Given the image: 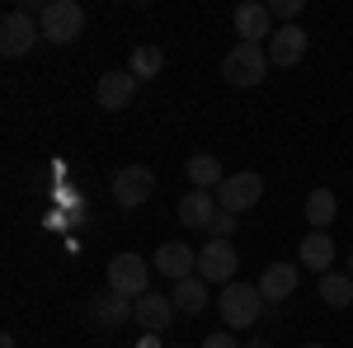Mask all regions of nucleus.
I'll use <instances>...</instances> for the list:
<instances>
[{"label":"nucleus","instance_id":"obj_10","mask_svg":"<svg viewBox=\"0 0 353 348\" xmlns=\"http://www.w3.org/2000/svg\"><path fill=\"white\" fill-rule=\"evenodd\" d=\"M306 43H311V33L301 24H283L278 33L269 38V66H283V71H292L301 57H306Z\"/></svg>","mask_w":353,"mask_h":348},{"label":"nucleus","instance_id":"obj_16","mask_svg":"<svg viewBox=\"0 0 353 348\" xmlns=\"http://www.w3.org/2000/svg\"><path fill=\"white\" fill-rule=\"evenodd\" d=\"M297 283H301V273L292 264H269L264 273H259V283H254V287H259L264 301H288V296L297 292Z\"/></svg>","mask_w":353,"mask_h":348},{"label":"nucleus","instance_id":"obj_30","mask_svg":"<svg viewBox=\"0 0 353 348\" xmlns=\"http://www.w3.org/2000/svg\"><path fill=\"white\" fill-rule=\"evenodd\" d=\"M349 278H353V254H349Z\"/></svg>","mask_w":353,"mask_h":348},{"label":"nucleus","instance_id":"obj_8","mask_svg":"<svg viewBox=\"0 0 353 348\" xmlns=\"http://www.w3.org/2000/svg\"><path fill=\"white\" fill-rule=\"evenodd\" d=\"M113 203L118 207H141L151 193H156V174L146 170V165H123L118 174H113Z\"/></svg>","mask_w":353,"mask_h":348},{"label":"nucleus","instance_id":"obj_3","mask_svg":"<svg viewBox=\"0 0 353 348\" xmlns=\"http://www.w3.org/2000/svg\"><path fill=\"white\" fill-rule=\"evenodd\" d=\"M259 306H264V296H259L254 283H226L221 296H217V311H221V320H226V329L254 325L259 320Z\"/></svg>","mask_w":353,"mask_h":348},{"label":"nucleus","instance_id":"obj_23","mask_svg":"<svg viewBox=\"0 0 353 348\" xmlns=\"http://www.w3.org/2000/svg\"><path fill=\"white\" fill-rule=\"evenodd\" d=\"M301 5H306V0H273V5H269V14H273V19H283V24H297Z\"/></svg>","mask_w":353,"mask_h":348},{"label":"nucleus","instance_id":"obj_31","mask_svg":"<svg viewBox=\"0 0 353 348\" xmlns=\"http://www.w3.org/2000/svg\"><path fill=\"white\" fill-rule=\"evenodd\" d=\"M174 348H189V344H174Z\"/></svg>","mask_w":353,"mask_h":348},{"label":"nucleus","instance_id":"obj_6","mask_svg":"<svg viewBox=\"0 0 353 348\" xmlns=\"http://www.w3.org/2000/svg\"><path fill=\"white\" fill-rule=\"evenodd\" d=\"M38 38H43V28H38V19L28 10H10L0 19V52L5 57H28Z\"/></svg>","mask_w":353,"mask_h":348},{"label":"nucleus","instance_id":"obj_25","mask_svg":"<svg viewBox=\"0 0 353 348\" xmlns=\"http://www.w3.org/2000/svg\"><path fill=\"white\" fill-rule=\"evenodd\" d=\"M198 348H245V344L236 339V334H231V329H217V334H208V339H203Z\"/></svg>","mask_w":353,"mask_h":348},{"label":"nucleus","instance_id":"obj_29","mask_svg":"<svg viewBox=\"0 0 353 348\" xmlns=\"http://www.w3.org/2000/svg\"><path fill=\"white\" fill-rule=\"evenodd\" d=\"M301 348H325V344H301Z\"/></svg>","mask_w":353,"mask_h":348},{"label":"nucleus","instance_id":"obj_28","mask_svg":"<svg viewBox=\"0 0 353 348\" xmlns=\"http://www.w3.org/2000/svg\"><path fill=\"white\" fill-rule=\"evenodd\" d=\"M245 348H273V344H264V339H250V344H245Z\"/></svg>","mask_w":353,"mask_h":348},{"label":"nucleus","instance_id":"obj_22","mask_svg":"<svg viewBox=\"0 0 353 348\" xmlns=\"http://www.w3.org/2000/svg\"><path fill=\"white\" fill-rule=\"evenodd\" d=\"M161 66H165V52H161V48H137L128 71H132L137 81H151V76H161Z\"/></svg>","mask_w":353,"mask_h":348},{"label":"nucleus","instance_id":"obj_9","mask_svg":"<svg viewBox=\"0 0 353 348\" xmlns=\"http://www.w3.org/2000/svg\"><path fill=\"white\" fill-rule=\"evenodd\" d=\"M231 24H236V38H241V43H259V48H264V38H273V33H278V28H273L269 5H259V0H245V5H236Z\"/></svg>","mask_w":353,"mask_h":348},{"label":"nucleus","instance_id":"obj_4","mask_svg":"<svg viewBox=\"0 0 353 348\" xmlns=\"http://www.w3.org/2000/svg\"><path fill=\"white\" fill-rule=\"evenodd\" d=\"M109 292L128 296V301H141L151 292V264L141 254H113L109 259Z\"/></svg>","mask_w":353,"mask_h":348},{"label":"nucleus","instance_id":"obj_7","mask_svg":"<svg viewBox=\"0 0 353 348\" xmlns=\"http://www.w3.org/2000/svg\"><path fill=\"white\" fill-rule=\"evenodd\" d=\"M236 268H241V254L231 240H212L208 249H198V278L212 287V283H236Z\"/></svg>","mask_w":353,"mask_h":348},{"label":"nucleus","instance_id":"obj_2","mask_svg":"<svg viewBox=\"0 0 353 348\" xmlns=\"http://www.w3.org/2000/svg\"><path fill=\"white\" fill-rule=\"evenodd\" d=\"M38 28H43V38L48 43H76L85 28V10L76 5V0H48L43 10H38Z\"/></svg>","mask_w":353,"mask_h":348},{"label":"nucleus","instance_id":"obj_11","mask_svg":"<svg viewBox=\"0 0 353 348\" xmlns=\"http://www.w3.org/2000/svg\"><path fill=\"white\" fill-rule=\"evenodd\" d=\"M151 268H156L161 278H170V283H184V278L198 273V254H193L184 240H170V245H161V249L151 254Z\"/></svg>","mask_w":353,"mask_h":348},{"label":"nucleus","instance_id":"obj_5","mask_svg":"<svg viewBox=\"0 0 353 348\" xmlns=\"http://www.w3.org/2000/svg\"><path fill=\"white\" fill-rule=\"evenodd\" d=\"M264 198V179L254 170H241V174H226L217 188V207L221 212H250L254 203Z\"/></svg>","mask_w":353,"mask_h":348},{"label":"nucleus","instance_id":"obj_12","mask_svg":"<svg viewBox=\"0 0 353 348\" xmlns=\"http://www.w3.org/2000/svg\"><path fill=\"white\" fill-rule=\"evenodd\" d=\"M217 193H203V188H189L179 198V226H193V231H212L217 221Z\"/></svg>","mask_w":353,"mask_h":348},{"label":"nucleus","instance_id":"obj_21","mask_svg":"<svg viewBox=\"0 0 353 348\" xmlns=\"http://www.w3.org/2000/svg\"><path fill=\"white\" fill-rule=\"evenodd\" d=\"M321 301H325L330 311H344V306H353V278H349V273H334V268H330L325 278H321Z\"/></svg>","mask_w":353,"mask_h":348},{"label":"nucleus","instance_id":"obj_19","mask_svg":"<svg viewBox=\"0 0 353 348\" xmlns=\"http://www.w3.org/2000/svg\"><path fill=\"white\" fill-rule=\"evenodd\" d=\"M137 316V301H128V296L118 292H104L99 301H94V320L104 325V329H118V325H128Z\"/></svg>","mask_w":353,"mask_h":348},{"label":"nucleus","instance_id":"obj_26","mask_svg":"<svg viewBox=\"0 0 353 348\" xmlns=\"http://www.w3.org/2000/svg\"><path fill=\"white\" fill-rule=\"evenodd\" d=\"M137 348H165V344L156 339V334H146V339H137Z\"/></svg>","mask_w":353,"mask_h":348},{"label":"nucleus","instance_id":"obj_13","mask_svg":"<svg viewBox=\"0 0 353 348\" xmlns=\"http://www.w3.org/2000/svg\"><path fill=\"white\" fill-rule=\"evenodd\" d=\"M137 94V76L132 71H104L99 76V85H94V99L109 108V113H118V108H128Z\"/></svg>","mask_w":353,"mask_h":348},{"label":"nucleus","instance_id":"obj_15","mask_svg":"<svg viewBox=\"0 0 353 348\" xmlns=\"http://www.w3.org/2000/svg\"><path fill=\"white\" fill-rule=\"evenodd\" d=\"M146 334H165L170 329V320H174V301L165 292H146L141 301H137V316H132Z\"/></svg>","mask_w":353,"mask_h":348},{"label":"nucleus","instance_id":"obj_17","mask_svg":"<svg viewBox=\"0 0 353 348\" xmlns=\"http://www.w3.org/2000/svg\"><path fill=\"white\" fill-rule=\"evenodd\" d=\"M334 216H339V198H334L330 188H311V193H306V226H311V231H330Z\"/></svg>","mask_w":353,"mask_h":348},{"label":"nucleus","instance_id":"obj_20","mask_svg":"<svg viewBox=\"0 0 353 348\" xmlns=\"http://www.w3.org/2000/svg\"><path fill=\"white\" fill-rule=\"evenodd\" d=\"M184 170H189V184L203 188V193L221 188V179H226V174H221V165H217V156H208V151H203V156H189Z\"/></svg>","mask_w":353,"mask_h":348},{"label":"nucleus","instance_id":"obj_24","mask_svg":"<svg viewBox=\"0 0 353 348\" xmlns=\"http://www.w3.org/2000/svg\"><path fill=\"white\" fill-rule=\"evenodd\" d=\"M236 236V212H217V221H212V240H231Z\"/></svg>","mask_w":353,"mask_h":348},{"label":"nucleus","instance_id":"obj_18","mask_svg":"<svg viewBox=\"0 0 353 348\" xmlns=\"http://www.w3.org/2000/svg\"><path fill=\"white\" fill-rule=\"evenodd\" d=\"M170 301H174V311H184V316H203L208 311V283L193 273V278H184V283H174V292H170Z\"/></svg>","mask_w":353,"mask_h":348},{"label":"nucleus","instance_id":"obj_27","mask_svg":"<svg viewBox=\"0 0 353 348\" xmlns=\"http://www.w3.org/2000/svg\"><path fill=\"white\" fill-rule=\"evenodd\" d=\"M0 348H19V339H14V334H5V339H0Z\"/></svg>","mask_w":353,"mask_h":348},{"label":"nucleus","instance_id":"obj_1","mask_svg":"<svg viewBox=\"0 0 353 348\" xmlns=\"http://www.w3.org/2000/svg\"><path fill=\"white\" fill-rule=\"evenodd\" d=\"M221 76H226V85H236V90H254V85L269 76V52L259 43H236L231 52L221 57Z\"/></svg>","mask_w":353,"mask_h":348},{"label":"nucleus","instance_id":"obj_14","mask_svg":"<svg viewBox=\"0 0 353 348\" xmlns=\"http://www.w3.org/2000/svg\"><path fill=\"white\" fill-rule=\"evenodd\" d=\"M297 264L306 273H316V278H325L330 264H334V240H330V231H306V240L297 249Z\"/></svg>","mask_w":353,"mask_h":348}]
</instances>
